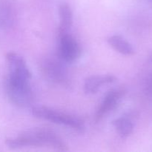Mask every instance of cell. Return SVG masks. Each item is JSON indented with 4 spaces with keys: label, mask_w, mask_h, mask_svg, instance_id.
I'll list each match as a JSON object with an SVG mask.
<instances>
[{
    "label": "cell",
    "mask_w": 152,
    "mask_h": 152,
    "mask_svg": "<svg viewBox=\"0 0 152 152\" xmlns=\"http://www.w3.org/2000/svg\"><path fill=\"white\" fill-rule=\"evenodd\" d=\"M5 144L10 149L25 146H48L59 151H68L66 144L53 132L47 129H34L16 138H7Z\"/></svg>",
    "instance_id": "obj_1"
},
{
    "label": "cell",
    "mask_w": 152,
    "mask_h": 152,
    "mask_svg": "<svg viewBox=\"0 0 152 152\" xmlns=\"http://www.w3.org/2000/svg\"><path fill=\"white\" fill-rule=\"evenodd\" d=\"M28 79L8 74L4 80V89L10 102L20 108L32 104L34 94Z\"/></svg>",
    "instance_id": "obj_2"
},
{
    "label": "cell",
    "mask_w": 152,
    "mask_h": 152,
    "mask_svg": "<svg viewBox=\"0 0 152 152\" xmlns=\"http://www.w3.org/2000/svg\"><path fill=\"white\" fill-rule=\"evenodd\" d=\"M32 114L37 118L48 120L56 124L65 125L79 132H83L85 130L84 122L80 118L71 114L55 111L48 107H35L32 109Z\"/></svg>",
    "instance_id": "obj_3"
},
{
    "label": "cell",
    "mask_w": 152,
    "mask_h": 152,
    "mask_svg": "<svg viewBox=\"0 0 152 152\" xmlns=\"http://www.w3.org/2000/svg\"><path fill=\"white\" fill-rule=\"evenodd\" d=\"M59 56L66 62H73L79 59L81 48L77 40L68 33L59 35Z\"/></svg>",
    "instance_id": "obj_4"
},
{
    "label": "cell",
    "mask_w": 152,
    "mask_h": 152,
    "mask_svg": "<svg viewBox=\"0 0 152 152\" xmlns=\"http://www.w3.org/2000/svg\"><path fill=\"white\" fill-rule=\"evenodd\" d=\"M126 91L124 88H118L111 90L105 95L103 100L96 110L94 116V121L96 123L100 121L110 111L115 109L121 99L126 94Z\"/></svg>",
    "instance_id": "obj_5"
},
{
    "label": "cell",
    "mask_w": 152,
    "mask_h": 152,
    "mask_svg": "<svg viewBox=\"0 0 152 152\" xmlns=\"http://www.w3.org/2000/svg\"><path fill=\"white\" fill-rule=\"evenodd\" d=\"M6 60L8 65L9 74L31 80L32 74L22 56L14 52H9L6 54Z\"/></svg>",
    "instance_id": "obj_6"
},
{
    "label": "cell",
    "mask_w": 152,
    "mask_h": 152,
    "mask_svg": "<svg viewBox=\"0 0 152 152\" xmlns=\"http://www.w3.org/2000/svg\"><path fill=\"white\" fill-rule=\"evenodd\" d=\"M117 80L114 75H95L88 77L84 83V91L86 94H96L101 86L113 83Z\"/></svg>",
    "instance_id": "obj_7"
},
{
    "label": "cell",
    "mask_w": 152,
    "mask_h": 152,
    "mask_svg": "<svg viewBox=\"0 0 152 152\" xmlns=\"http://www.w3.org/2000/svg\"><path fill=\"white\" fill-rule=\"evenodd\" d=\"M43 70L49 79L57 83L66 81L67 74L65 68L56 60L46 61L44 63Z\"/></svg>",
    "instance_id": "obj_8"
},
{
    "label": "cell",
    "mask_w": 152,
    "mask_h": 152,
    "mask_svg": "<svg viewBox=\"0 0 152 152\" xmlns=\"http://www.w3.org/2000/svg\"><path fill=\"white\" fill-rule=\"evenodd\" d=\"M60 24L59 26V35L68 33L73 25V12L71 7L67 3H63L59 9Z\"/></svg>",
    "instance_id": "obj_9"
},
{
    "label": "cell",
    "mask_w": 152,
    "mask_h": 152,
    "mask_svg": "<svg viewBox=\"0 0 152 152\" xmlns=\"http://www.w3.org/2000/svg\"><path fill=\"white\" fill-rule=\"evenodd\" d=\"M108 43L116 51L126 56L134 54L135 51L132 45L120 35H114L108 39Z\"/></svg>",
    "instance_id": "obj_10"
},
{
    "label": "cell",
    "mask_w": 152,
    "mask_h": 152,
    "mask_svg": "<svg viewBox=\"0 0 152 152\" xmlns=\"http://www.w3.org/2000/svg\"><path fill=\"white\" fill-rule=\"evenodd\" d=\"M112 125L115 128L117 133L123 137H129L134 131L133 123L127 117H120L112 122Z\"/></svg>",
    "instance_id": "obj_11"
}]
</instances>
